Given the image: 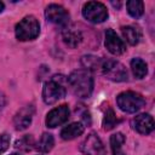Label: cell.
I'll use <instances>...</instances> for the list:
<instances>
[{
	"instance_id": "obj_18",
	"label": "cell",
	"mask_w": 155,
	"mask_h": 155,
	"mask_svg": "<svg viewBox=\"0 0 155 155\" xmlns=\"http://www.w3.org/2000/svg\"><path fill=\"white\" fill-rule=\"evenodd\" d=\"M126 7L128 13L133 17V18H139L143 12H144V4L143 1L139 0H130L126 2Z\"/></svg>"
},
{
	"instance_id": "obj_25",
	"label": "cell",
	"mask_w": 155,
	"mask_h": 155,
	"mask_svg": "<svg viewBox=\"0 0 155 155\" xmlns=\"http://www.w3.org/2000/svg\"><path fill=\"white\" fill-rule=\"evenodd\" d=\"M2 10H4V4H2V2L0 1V12H1Z\"/></svg>"
},
{
	"instance_id": "obj_4",
	"label": "cell",
	"mask_w": 155,
	"mask_h": 155,
	"mask_svg": "<svg viewBox=\"0 0 155 155\" xmlns=\"http://www.w3.org/2000/svg\"><path fill=\"white\" fill-rule=\"evenodd\" d=\"M117 107L125 111V113H136L140 110L145 105V99L142 94L133 92V91H126L121 92L116 97Z\"/></svg>"
},
{
	"instance_id": "obj_24",
	"label": "cell",
	"mask_w": 155,
	"mask_h": 155,
	"mask_svg": "<svg viewBox=\"0 0 155 155\" xmlns=\"http://www.w3.org/2000/svg\"><path fill=\"white\" fill-rule=\"evenodd\" d=\"M5 104H6V97H5V94L0 91V114H1V111L4 110Z\"/></svg>"
},
{
	"instance_id": "obj_2",
	"label": "cell",
	"mask_w": 155,
	"mask_h": 155,
	"mask_svg": "<svg viewBox=\"0 0 155 155\" xmlns=\"http://www.w3.org/2000/svg\"><path fill=\"white\" fill-rule=\"evenodd\" d=\"M65 79L62 75H56L45 82L42 88V99L46 104H53L65 97L67 90L64 87Z\"/></svg>"
},
{
	"instance_id": "obj_21",
	"label": "cell",
	"mask_w": 155,
	"mask_h": 155,
	"mask_svg": "<svg viewBox=\"0 0 155 155\" xmlns=\"http://www.w3.org/2000/svg\"><path fill=\"white\" fill-rule=\"evenodd\" d=\"M17 149H22L24 151H29L34 148V138L30 136V134H25L23 136L21 139H18L16 142V145H15Z\"/></svg>"
},
{
	"instance_id": "obj_15",
	"label": "cell",
	"mask_w": 155,
	"mask_h": 155,
	"mask_svg": "<svg viewBox=\"0 0 155 155\" xmlns=\"http://www.w3.org/2000/svg\"><path fill=\"white\" fill-rule=\"evenodd\" d=\"M121 33L130 45H137L142 39V31L138 27L126 25L121 28Z\"/></svg>"
},
{
	"instance_id": "obj_6",
	"label": "cell",
	"mask_w": 155,
	"mask_h": 155,
	"mask_svg": "<svg viewBox=\"0 0 155 155\" xmlns=\"http://www.w3.org/2000/svg\"><path fill=\"white\" fill-rule=\"evenodd\" d=\"M82 16L88 22L102 23L108 18V10L99 1H88L82 7Z\"/></svg>"
},
{
	"instance_id": "obj_8",
	"label": "cell",
	"mask_w": 155,
	"mask_h": 155,
	"mask_svg": "<svg viewBox=\"0 0 155 155\" xmlns=\"http://www.w3.org/2000/svg\"><path fill=\"white\" fill-rule=\"evenodd\" d=\"M80 149L85 155H105L107 154L102 140L94 133H91L86 137V139L81 143Z\"/></svg>"
},
{
	"instance_id": "obj_26",
	"label": "cell",
	"mask_w": 155,
	"mask_h": 155,
	"mask_svg": "<svg viewBox=\"0 0 155 155\" xmlns=\"http://www.w3.org/2000/svg\"><path fill=\"white\" fill-rule=\"evenodd\" d=\"M10 155H21V154H18V153H12V154H10Z\"/></svg>"
},
{
	"instance_id": "obj_20",
	"label": "cell",
	"mask_w": 155,
	"mask_h": 155,
	"mask_svg": "<svg viewBox=\"0 0 155 155\" xmlns=\"http://www.w3.org/2000/svg\"><path fill=\"white\" fill-rule=\"evenodd\" d=\"M119 119L116 117L114 110L111 108H109L107 111H105V115H104V119H103V128L105 131H109V130H113L117 124H119Z\"/></svg>"
},
{
	"instance_id": "obj_22",
	"label": "cell",
	"mask_w": 155,
	"mask_h": 155,
	"mask_svg": "<svg viewBox=\"0 0 155 155\" xmlns=\"http://www.w3.org/2000/svg\"><path fill=\"white\" fill-rule=\"evenodd\" d=\"M82 64L88 69H94L97 68V65H99V58L94 57V56H84L81 59Z\"/></svg>"
},
{
	"instance_id": "obj_10",
	"label": "cell",
	"mask_w": 155,
	"mask_h": 155,
	"mask_svg": "<svg viewBox=\"0 0 155 155\" xmlns=\"http://www.w3.org/2000/svg\"><path fill=\"white\" fill-rule=\"evenodd\" d=\"M34 116V107L33 105H25L22 109H19L15 117H13V125L15 128L18 131H23L28 128V126L31 124Z\"/></svg>"
},
{
	"instance_id": "obj_3",
	"label": "cell",
	"mask_w": 155,
	"mask_h": 155,
	"mask_svg": "<svg viewBox=\"0 0 155 155\" xmlns=\"http://www.w3.org/2000/svg\"><path fill=\"white\" fill-rule=\"evenodd\" d=\"M40 33V24L34 16H27L16 24L15 34L21 41H29L38 38Z\"/></svg>"
},
{
	"instance_id": "obj_16",
	"label": "cell",
	"mask_w": 155,
	"mask_h": 155,
	"mask_svg": "<svg viewBox=\"0 0 155 155\" xmlns=\"http://www.w3.org/2000/svg\"><path fill=\"white\" fill-rule=\"evenodd\" d=\"M125 143V137L122 133L117 132L111 134L110 137V147H111V151L113 155H126L122 150V145Z\"/></svg>"
},
{
	"instance_id": "obj_12",
	"label": "cell",
	"mask_w": 155,
	"mask_h": 155,
	"mask_svg": "<svg viewBox=\"0 0 155 155\" xmlns=\"http://www.w3.org/2000/svg\"><path fill=\"white\" fill-rule=\"evenodd\" d=\"M133 128L140 134H148L154 130V120L149 114H139L132 120Z\"/></svg>"
},
{
	"instance_id": "obj_1",
	"label": "cell",
	"mask_w": 155,
	"mask_h": 155,
	"mask_svg": "<svg viewBox=\"0 0 155 155\" xmlns=\"http://www.w3.org/2000/svg\"><path fill=\"white\" fill-rule=\"evenodd\" d=\"M67 82L73 93L80 98H87L93 91V78L90 70L78 69L74 70L67 79Z\"/></svg>"
},
{
	"instance_id": "obj_23",
	"label": "cell",
	"mask_w": 155,
	"mask_h": 155,
	"mask_svg": "<svg viewBox=\"0 0 155 155\" xmlns=\"http://www.w3.org/2000/svg\"><path fill=\"white\" fill-rule=\"evenodd\" d=\"M8 147H10V136L6 133L0 134V154L6 151Z\"/></svg>"
},
{
	"instance_id": "obj_14",
	"label": "cell",
	"mask_w": 155,
	"mask_h": 155,
	"mask_svg": "<svg viewBox=\"0 0 155 155\" xmlns=\"http://www.w3.org/2000/svg\"><path fill=\"white\" fill-rule=\"evenodd\" d=\"M85 131V126L81 122H73L68 126H65L62 131H61V137L64 140H70L74 139L79 136H81Z\"/></svg>"
},
{
	"instance_id": "obj_17",
	"label": "cell",
	"mask_w": 155,
	"mask_h": 155,
	"mask_svg": "<svg viewBox=\"0 0 155 155\" xmlns=\"http://www.w3.org/2000/svg\"><path fill=\"white\" fill-rule=\"evenodd\" d=\"M131 69H132L133 75L137 79H143L148 73L147 63L140 58H133L131 61Z\"/></svg>"
},
{
	"instance_id": "obj_13",
	"label": "cell",
	"mask_w": 155,
	"mask_h": 155,
	"mask_svg": "<svg viewBox=\"0 0 155 155\" xmlns=\"http://www.w3.org/2000/svg\"><path fill=\"white\" fill-rule=\"evenodd\" d=\"M63 41L67 46L75 48L82 41L81 31L74 27H65V29L63 30Z\"/></svg>"
},
{
	"instance_id": "obj_19",
	"label": "cell",
	"mask_w": 155,
	"mask_h": 155,
	"mask_svg": "<svg viewBox=\"0 0 155 155\" xmlns=\"http://www.w3.org/2000/svg\"><path fill=\"white\" fill-rule=\"evenodd\" d=\"M53 145H54V140H53L52 134H50V133H44V134L40 137L36 148H38L41 153H48V151L53 148Z\"/></svg>"
},
{
	"instance_id": "obj_5",
	"label": "cell",
	"mask_w": 155,
	"mask_h": 155,
	"mask_svg": "<svg viewBox=\"0 0 155 155\" xmlns=\"http://www.w3.org/2000/svg\"><path fill=\"white\" fill-rule=\"evenodd\" d=\"M104 76L115 82H122L127 80V70L125 65L115 59H107L101 64Z\"/></svg>"
},
{
	"instance_id": "obj_7",
	"label": "cell",
	"mask_w": 155,
	"mask_h": 155,
	"mask_svg": "<svg viewBox=\"0 0 155 155\" xmlns=\"http://www.w3.org/2000/svg\"><path fill=\"white\" fill-rule=\"evenodd\" d=\"M45 16L48 22L59 25V27H68L69 24V13L68 11L57 4H51L45 10Z\"/></svg>"
},
{
	"instance_id": "obj_11",
	"label": "cell",
	"mask_w": 155,
	"mask_h": 155,
	"mask_svg": "<svg viewBox=\"0 0 155 155\" xmlns=\"http://www.w3.org/2000/svg\"><path fill=\"white\" fill-rule=\"evenodd\" d=\"M105 47L107 50L115 54V56H119V54H122L125 51H126V46L124 44V41L117 36V34L113 30V29H107L105 31Z\"/></svg>"
},
{
	"instance_id": "obj_9",
	"label": "cell",
	"mask_w": 155,
	"mask_h": 155,
	"mask_svg": "<svg viewBox=\"0 0 155 155\" xmlns=\"http://www.w3.org/2000/svg\"><path fill=\"white\" fill-rule=\"evenodd\" d=\"M69 114H70L69 108L65 104H62V105L52 109L47 114V116H46V125H47V127L53 128V127L63 125L69 119Z\"/></svg>"
}]
</instances>
